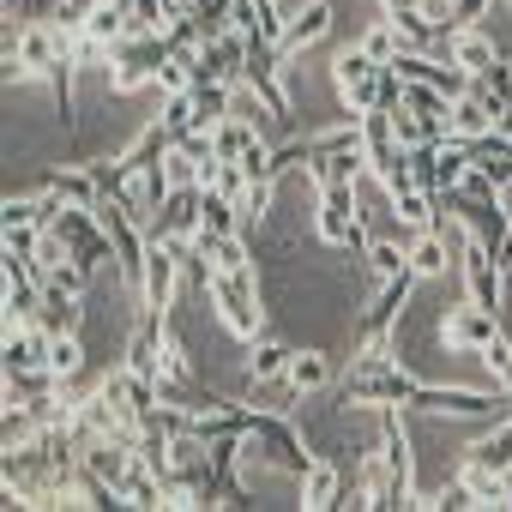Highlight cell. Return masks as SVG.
<instances>
[{"label": "cell", "mask_w": 512, "mask_h": 512, "mask_svg": "<svg viewBox=\"0 0 512 512\" xmlns=\"http://www.w3.org/2000/svg\"><path fill=\"white\" fill-rule=\"evenodd\" d=\"M398 7H422V0H386V13H398Z\"/></svg>", "instance_id": "obj_23"}, {"label": "cell", "mask_w": 512, "mask_h": 512, "mask_svg": "<svg viewBox=\"0 0 512 512\" xmlns=\"http://www.w3.org/2000/svg\"><path fill=\"white\" fill-rule=\"evenodd\" d=\"M49 368H55L61 386L85 374V344H79V332H55V344H49Z\"/></svg>", "instance_id": "obj_17"}, {"label": "cell", "mask_w": 512, "mask_h": 512, "mask_svg": "<svg viewBox=\"0 0 512 512\" xmlns=\"http://www.w3.org/2000/svg\"><path fill=\"white\" fill-rule=\"evenodd\" d=\"M320 241L368 253V241H374V235H368V223H362V211H356V181L320 187Z\"/></svg>", "instance_id": "obj_4"}, {"label": "cell", "mask_w": 512, "mask_h": 512, "mask_svg": "<svg viewBox=\"0 0 512 512\" xmlns=\"http://www.w3.org/2000/svg\"><path fill=\"white\" fill-rule=\"evenodd\" d=\"M175 290H181V241L151 235V247H145V278H139V314H169Z\"/></svg>", "instance_id": "obj_3"}, {"label": "cell", "mask_w": 512, "mask_h": 512, "mask_svg": "<svg viewBox=\"0 0 512 512\" xmlns=\"http://www.w3.org/2000/svg\"><path fill=\"white\" fill-rule=\"evenodd\" d=\"M380 61L356 43V49H338V61H332V85H338V97L350 103V115H368V109H380Z\"/></svg>", "instance_id": "obj_5"}, {"label": "cell", "mask_w": 512, "mask_h": 512, "mask_svg": "<svg viewBox=\"0 0 512 512\" xmlns=\"http://www.w3.org/2000/svg\"><path fill=\"white\" fill-rule=\"evenodd\" d=\"M500 127V103L482 91V79L464 91V97H452V139H482V133H494Z\"/></svg>", "instance_id": "obj_7"}, {"label": "cell", "mask_w": 512, "mask_h": 512, "mask_svg": "<svg viewBox=\"0 0 512 512\" xmlns=\"http://www.w3.org/2000/svg\"><path fill=\"white\" fill-rule=\"evenodd\" d=\"M452 266H458V253L446 247L440 229H416V235H410V272H416V278H446Z\"/></svg>", "instance_id": "obj_12"}, {"label": "cell", "mask_w": 512, "mask_h": 512, "mask_svg": "<svg viewBox=\"0 0 512 512\" xmlns=\"http://www.w3.org/2000/svg\"><path fill=\"white\" fill-rule=\"evenodd\" d=\"M488 7H494V0H452V19H458V31H464V25H476Z\"/></svg>", "instance_id": "obj_22"}, {"label": "cell", "mask_w": 512, "mask_h": 512, "mask_svg": "<svg viewBox=\"0 0 512 512\" xmlns=\"http://www.w3.org/2000/svg\"><path fill=\"white\" fill-rule=\"evenodd\" d=\"M482 362H488V374H494V386L500 392H512V344H506V332L482 350Z\"/></svg>", "instance_id": "obj_21"}, {"label": "cell", "mask_w": 512, "mask_h": 512, "mask_svg": "<svg viewBox=\"0 0 512 512\" xmlns=\"http://www.w3.org/2000/svg\"><path fill=\"white\" fill-rule=\"evenodd\" d=\"M326 31H332V7H326V0H308V7H302V13H290V25H284V43H278V49H284V61H296L302 49H314Z\"/></svg>", "instance_id": "obj_10"}, {"label": "cell", "mask_w": 512, "mask_h": 512, "mask_svg": "<svg viewBox=\"0 0 512 512\" xmlns=\"http://www.w3.org/2000/svg\"><path fill=\"white\" fill-rule=\"evenodd\" d=\"M446 61H458L470 79H482L500 55H494V37H482L476 25H464V31H452V37H446Z\"/></svg>", "instance_id": "obj_13"}, {"label": "cell", "mask_w": 512, "mask_h": 512, "mask_svg": "<svg viewBox=\"0 0 512 512\" xmlns=\"http://www.w3.org/2000/svg\"><path fill=\"white\" fill-rule=\"evenodd\" d=\"M470 458H476V464H494V470H506V464H512V416H506L494 434H482V440L470 446Z\"/></svg>", "instance_id": "obj_18"}, {"label": "cell", "mask_w": 512, "mask_h": 512, "mask_svg": "<svg viewBox=\"0 0 512 512\" xmlns=\"http://www.w3.org/2000/svg\"><path fill=\"white\" fill-rule=\"evenodd\" d=\"M296 398H314V392H326L332 386V362L320 356V350H296V362H290V380H284Z\"/></svg>", "instance_id": "obj_15"}, {"label": "cell", "mask_w": 512, "mask_h": 512, "mask_svg": "<svg viewBox=\"0 0 512 512\" xmlns=\"http://www.w3.org/2000/svg\"><path fill=\"white\" fill-rule=\"evenodd\" d=\"M290 362H296V350L284 338L260 332V338H253V350H247V380L253 386H278V380H290Z\"/></svg>", "instance_id": "obj_9"}, {"label": "cell", "mask_w": 512, "mask_h": 512, "mask_svg": "<svg viewBox=\"0 0 512 512\" xmlns=\"http://www.w3.org/2000/svg\"><path fill=\"white\" fill-rule=\"evenodd\" d=\"M199 181L193 187H175L169 199H163V211H157V223H151V235H169V241H193L199 235Z\"/></svg>", "instance_id": "obj_8"}, {"label": "cell", "mask_w": 512, "mask_h": 512, "mask_svg": "<svg viewBox=\"0 0 512 512\" xmlns=\"http://www.w3.org/2000/svg\"><path fill=\"white\" fill-rule=\"evenodd\" d=\"M494 338H500V314L482 308V302H458V308H446V320H440V344L458 350V356H482Z\"/></svg>", "instance_id": "obj_6"}, {"label": "cell", "mask_w": 512, "mask_h": 512, "mask_svg": "<svg viewBox=\"0 0 512 512\" xmlns=\"http://www.w3.org/2000/svg\"><path fill=\"white\" fill-rule=\"evenodd\" d=\"M211 308L217 320L235 332V338H260L266 332V314H260V284H253V266H235V272H211Z\"/></svg>", "instance_id": "obj_1"}, {"label": "cell", "mask_w": 512, "mask_h": 512, "mask_svg": "<svg viewBox=\"0 0 512 512\" xmlns=\"http://www.w3.org/2000/svg\"><path fill=\"white\" fill-rule=\"evenodd\" d=\"M37 187H43V193H55L61 205H97V199H103V193H97L91 163H85V169H55V175H43Z\"/></svg>", "instance_id": "obj_14"}, {"label": "cell", "mask_w": 512, "mask_h": 512, "mask_svg": "<svg viewBox=\"0 0 512 512\" xmlns=\"http://www.w3.org/2000/svg\"><path fill=\"white\" fill-rule=\"evenodd\" d=\"M506 13H512V0H506Z\"/></svg>", "instance_id": "obj_24"}, {"label": "cell", "mask_w": 512, "mask_h": 512, "mask_svg": "<svg viewBox=\"0 0 512 512\" xmlns=\"http://www.w3.org/2000/svg\"><path fill=\"white\" fill-rule=\"evenodd\" d=\"M296 482H302V506H308V512L344 506V476H338V464H332V458H314Z\"/></svg>", "instance_id": "obj_11"}, {"label": "cell", "mask_w": 512, "mask_h": 512, "mask_svg": "<svg viewBox=\"0 0 512 512\" xmlns=\"http://www.w3.org/2000/svg\"><path fill=\"white\" fill-rule=\"evenodd\" d=\"M272 187H278V175H272V181H247V193H241V223H266Z\"/></svg>", "instance_id": "obj_19"}, {"label": "cell", "mask_w": 512, "mask_h": 512, "mask_svg": "<svg viewBox=\"0 0 512 512\" xmlns=\"http://www.w3.org/2000/svg\"><path fill=\"white\" fill-rule=\"evenodd\" d=\"M247 452H260L266 464H278L284 476H302L314 464V452L302 446V434L278 416V410H253V434H247Z\"/></svg>", "instance_id": "obj_2"}, {"label": "cell", "mask_w": 512, "mask_h": 512, "mask_svg": "<svg viewBox=\"0 0 512 512\" xmlns=\"http://www.w3.org/2000/svg\"><path fill=\"white\" fill-rule=\"evenodd\" d=\"M362 49H368V55H374V61H380V67H392V61H398V49H404V43H398V31H392V19H380V25H374V31H368V37H362Z\"/></svg>", "instance_id": "obj_20"}, {"label": "cell", "mask_w": 512, "mask_h": 512, "mask_svg": "<svg viewBox=\"0 0 512 512\" xmlns=\"http://www.w3.org/2000/svg\"><path fill=\"white\" fill-rule=\"evenodd\" d=\"M49 332H79V296H67L61 284H43V314H37Z\"/></svg>", "instance_id": "obj_16"}]
</instances>
